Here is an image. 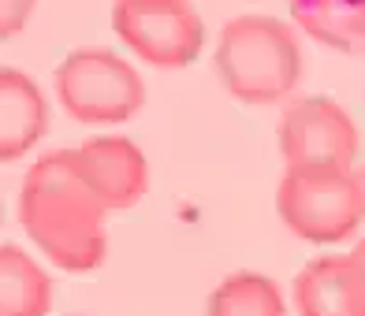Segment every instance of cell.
<instances>
[{
  "label": "cell",
  "mask_w": 365,
  "mask_h": 316,
  "mask_svg": "<svg viewBox=\"0 0 365 316\" xmlns=\"http://www.w3.org/2000/svg\"><path fill=\"white\" fill-rule=\"evenodd\" d=\"M71 157L108 212L135 209L149 190V164L130 138H90L75 145Z\"/></svg>",
  "instance_id": "obj_7"
},
{
  "label": "cell",
  "mask_w": 365,
  "mask_h": 316,
  "mask_svg": "<svg viewBox=\"0 0 365 316\" xmlns=\"http://www.w3.org/2000/svg\"><path fill=\"white\" fill-rule=\"evenodd\" d=\"M60 108L78 123H123L145 105V82L120 53L101 45L75 48L53 71Z\"/></svg>",
  "instance_id": "obj_4"
},
{
  "label": "cell",
  "mask_w": 365,
  "mask_h": 316,
  "mask_svg": "<svg viewBox=\"0 0 365 316\" xmlns=\"http://www.w3.org/2000/svg\"><path fill=\"white\" fill-rule=\"evenodd\" d=\"M205 316H287L284 294L261 272H231L209 294Z\"/></svg>",
  "instance_id": "obj_12"
},
{
  "label": "cell",
  "mask_w": 365,
  "mask_h": 316,
  "mask_svg": "<svg viewBox=\"0 0 365 316\" xmlns=\"http://www.w3.org/2000/svg\"><path fill=\"white\" fill-rule=\"evenodd\" d=\"M217 75L242 105L269 108L294 93L302 78V48L291 23L272 15H235L217 38Z\"/></svg>",
  "instance_id": "obj_2"
},
{
  "label": "cell",
  "mask_w": 365,
  "mask_h": 316,
  "mask_svg": "<svg viewBox=\"0 0 365 316\" xmlns=\"http://www.w3.org/2000/svg\"><path fill=\"white\" fill-rule=\"evenodd\" d=\"M298 316H365V287L351 253H331L302 264L294 275Z\"/></svg>",
  "instance_id": "obj_8"
},
{
  "label": "cell",
  "mask_w": 365,
  "mask_h": 316,
  "mask_svg": "<svg viewBox=\"0 0 365 316\" xmlns=\"http://www.w3.org/2000/svg\"><path fill=\"white\" fill-rule=\"evenodd\" d=\"M279 153L287 168H346L354 172L358 160V127L339 101L331 97H302L279 115Z\"/></svg>",
  "instance_id": "obj_6"
},
{
  "label": "cell",
  "mask_w": 365,
  "mask_h": 316,
  "mask_svg": "<svg viewBox=\"0 0 365 316\" xmlns=\"http://www.w3.org/2000/svg\"><path fill=\"white\" fill-rule=\"evenodd\" d=\"M112 30L153 68H187L205 48V23L190 0H115Z\"/></svg>",
  "instance_id": "obj_5"
},
{
  "label": "cell",
  "mask_w": 365,
  "mask_h": 316,
  "mask_svg": "<svg viewBox=\"0 0 365 316\" xmlns=\"http://www.w3.org/2000/svg\"><path fill=\"white\" fill-rule=\"evenodd\" d=\"M287 8L313 41L365 56V0H287Z\"/></svg>",
  "instance_id": "obj_10"
},
{
  "label": "cell",
  "mask_w": 365,
  "mask_h": 316,
  "mask_svg": "<svg viewBox=\"0 0 365 316\" xmlns=\"http://www.w3.org/2000/svg\"><path fill=\"white\" fill-rule=\"evenodd\" d=\"M351 257H354V264H358V275H361V287H365V235H361L358 246L351 249Z\"/></svg>",
  "instance_id": "obj_14"
},
{
  "label": "cell",
  "mask_w": 365,
  "mask_h": 316,
  "mask_svg": "<svg viewBox=\"0 0 365 316\" xmlns=\"http://www.w3.org/2000/svg\"><path fill=\"white\" fill-rule=\"evenodd\" d=\"M48 130V101L19 68H0V164L26 157Z\"/></svg>",
  "instance_id": "obj_9"
},
{
  "label": "cell",
  "mask_w": 365,
  "mask_h": 316,
  "mask_svg": "<svg viewBox=\"0 0 365 316\" xmlns=\"http://www.w3.org/2000/svg\"><path fill=\"white\" fill-rule=\"evenodd\" d=\"M53 279L23 246H0V316H48Z\"/></svg>",
  "instance_id": "obj_11"
},
{
  "label": "cell",
  "mask_w": 365,
  "mask_h": 316,
  "mask_svg": "<svg viewBox=\"0 0 365 316\" xmlns=\"http://www.w3.org/2000/svg\"><path fill=\"white\" fill-rule=\"evenodd\" d=\"M358 179H361V190H365V164H361V172H358Z\"/></svg>",
  "instance_id": "obj_15"
},
{
  "label": "cell",
  "mask_w": 365,
  "mask_h": 316,
  "mask_svg": "<svg viewBox=\"0 0 365 316\" xmlns=\"http://www.w3.org/2000/svg\"><path fill=\"white\" fill-rule=\"evenodd\" d=\"M276 212L291 235L331 246L351 238L365 220V190L346 168H287L276 186Z\"/></svg>",
  "instance_id": "obj_3"
},
{
  "label": "cell",
  "mask_w": 365,
  "mask_h": 316,
  "mask_svg": "<svg viewBox=\"0 0 365 316\" xmlns=\"http://www.w3.org/2000/svg\"><path fill=\"white\" fill-rule=\"evenodd\" d=\"M34 4H38V0H0V41L15 38L30 23Z\"/></svg>",
  "instance_id": "obj_13"
},
{
  "label": "cell",
  "mask_w": 365,
  "mask_h": 316,
  "mask_svg": "<svg viewBox=\"0 0 365 316\" xmlns=\"http://www.w3.org/2000/svg\"><path fill=\"white\" fill-rule=\"evenodd\" d=\"M105 205L75 168L71 149L34 160L19 186V223L63 272H97L108 257Z\"/></svg>",
  "instance_id": "obj_1"
}]
</instances>
